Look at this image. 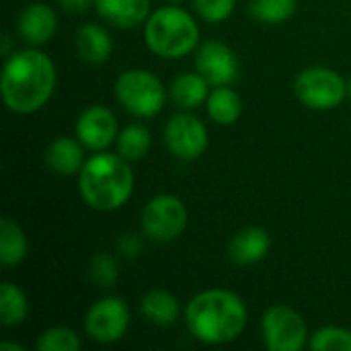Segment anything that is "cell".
I'll use <instances>...</instances> for the list:
<instances>
[{
	"label": "cell",
	"mask_w": 351,
	"mask_h": 351,
	"mask_svg": "<svg viewBox=\"0 0 351 351\" xmlns=\"http://www.w3.org/2000/svg\"><path fill=\"white\" fill-rule=\"evenodd\" d=\"M261 331L269 351H300L308 343V329L302 315L286 304H276L265 311Z\"/></svg>",
	"instance_id": "cell-8"
},
{
	"label": "cell",
	"mask_w": 351,
	"mask_h": 351,
	"mask_svg": "<svg viewBox=\"0 0 351 351\" xmlns=\"http://www.w3.org/2000/svg\"><path fill=\"white\" fill-rule=\"evenodd\" d=\"M97 14L119 29L144 25L152 12V0H95Z\"/></svg>",
	"instance_id": "cell-14"
},
{
	"label": "cell",
	"mask_w": 351,
	"mask_h": 351,
	"mask_svg": "<svg viewBox=\"0 0 351 351\" xmlns=\"http://www.w3.org/2000/svg\"><path fill=\"white\" fill-rule=\"evenodd\" d=\"M29 315V300L25 292L12 284L4 282L0 286V325L2 327H16Z\"/></svg>",
	"instance_id": "cell-22"
},
{
	"label": "cell",
	"mask_w": 351,
	"mask_h": 351,
	"mask_svg": "<svg viewBox=\"0 0 351 351\" xmlns=\"http://www.w3.org/2000/svg\"><path fill=\"white\" fill-rule=\"evenodd\" d=\"M27 257V237L12 218L0 220V263L14 267Z\"/></svg>",
	"instance_id": "cell-21"
},
{
	"label": "cell",
	"mask_w": 351,
	"mask_h": 351,
	"mask_svg": "<svg viewBox=\"0 0 351 351\" xmlns=\"http://www.w3.org/2000/svg\"><path fill=\"white\" fill-rule=\"evenodd\" d=\"M165 144L179 160L199 158L210 142L206 123L193 113H177L165 125Z\"/></svg>",
	"instance_id": "cell-9"
},
{
	"label": "cell",
	"mask_w": 351,
	"mask_h": 351,
	"mask_svg": "<svg viewBox=\"0 0 351 351\" xmlns=\"http://www.w3.org/2000/svg\"><path fill=\"white\" fill-rule=\"evenodd\" d=\"M298 0H251L249 10L263 25H280L296 12Z\"/></svg>",
	"instance_id": "cell-24"
},
{
	"label": "cell",
	"mask_w": 351,
	"mask_h": 351,
	"mask_svg": "<svg viewBox=\"0 0 351 351\" xmlns=\"http://www.w3.org/2000/svg\"><path fill=\"white\" fill-rule=\"evenodd\" d=\"M90 280L95 286L99 288H111L117 282V261L113 255L109 253H97L90 259V267H88Z\"/></svg>",
	"instance_id": "cell-27"
},
{
	"label": "cell",
	"mask_w": 351,
	"mask_h": 351,
	"mask_svg": "<svg viewBox=\"0 0 351 351\" xmlns=\"http://www.w3.org/2000/svg\"><path fill=\"white\" fill-rule=\"evenodd\" d=\"M315 351H351V331L343 327H321L308 341Z\"/></svg>",
	"instance_id": "cell-25"
},
{
	"label": "cell",
	"mask_w": 351,
	"mask_h": 351,
	"mask_svg": "<svg viewBox=\"0 0 351 351\" xmlns=\"http://www.w3.org/2000/svg\"><path fill=\"white\" fill-rule=\"evenodd\" d=\"M58 72L53 60L37 49L25 47L12 51L4 60L0 76V93L8 111L31 115L47 105L56 90Z\"/></svg>",
	"instance_id": "cell-1"
},
{
	"label": "cell",
	"mask_w": 351,
	"mask_h": 351,
	"mask_svg": "<svg viewBox=\"0 0 351 351\" xmlns=\"http://www.w3.org/2000/svg\"><path fill=\"white\" fill-rule=\"evenodd\" d=\"M195 68L212 86L232 84L239 78V60L234 51L226 43L216 39L206 41L197 47Z\"/></svg>",
	"instance_id": "cell-12"
},
{
	"label": "cell",
	"mask_w": 351,
	"mask_h": 351,
	"mask_svg": "<svg viewBox=\"0 0 351 351\" xmlns=\"http://www.w3.org/2000/svg\"><path fill=\"white\" fill-rule=\"evenodd\" d=\"M249 321L243 298L224 288L195 294L185 306V325L193 339L206 346H226L237 341Z\"/></svg>",
	"instance_id": "cell-2"
},
{
	"label": "cell",
	"mask_w": 351,
	"mask_h": 351,
	"mask_svg": "<svg viewBox=\"0 0 351 351\" xmlns=\"http://www.w3.org/2000/svg\"><path fill=\"white\" fill-rule=\"evenodd\" d=\"M56 29H58V16L53 8L43 2L27 4L16 21V31L21 39L31 47L47 43L56 35Z\"/></svg>",
	"instance_id": "cell-13"
},
{
	"label": "cell",
	"mask_w": 351,
	"mask_h": 351,
	"mask_svg": "<svg viewBox=\"0 0 351 351\" xmlns=\"http://www.w3.org/2000/svg\"><path fill=\"white\" fill-rule=\"evenodd\" d=\"M115 142H117V154H121L130 162H136L148 154V150L152 146V136L146 125L130 123L119 132Z\"/></svg>",
	"instance_id": "cell-23"
},
{
	"label": "cell",
	"mask_w": 351,
	"mask_h": 351,
	"mask_svg": "<svg viewBox=\"0 0 351 351\" xmlns=\"http://www.w3.org/2000/svg\"><path fill=\"white\" fill-rule=\"evenodd\" d=\"M210 82L199 72H185L175 76V80L169 86V95L181 109H197L199 105H206L210 95Z\"/></svg>",
	"instance_id": "cell-19"
},
{
	"label": "cell",
	"mask_w": 351,
	"mask_h": 351,
	"mask_svg": "<svg viewBox=\"0 0 351 351\" xmlns=\"http://www.w3.org/2000/svg\"><path fill=\"white\" fill-rule=\"evenodd\" d=\"M74 45L78 56L88 64H103L113 53V39L109 31L97 23H86L76 31Z\"/></svg>",
	"instance_id": "cell-17"
},
{
	"label": "cell",
	"mask_w": 351,
	"mask_h": 351,
	"mask_svg": "<svg viewBox=\"0 0 351 351\" xmlns=\"http://www.w3.org/2000/svg\"><path fill=\"white\" fill-rule=\"evenodd\" d=\"M171 2H173V4H177V2H181V0H171Z\"/></svg>",
	"instance_id": "cell-34"
},
{
	"label": "cell",
	"mask_w": 351,
	"mask_h": 351,
	"mask_svg": "<svg viewBox=\"0 0 351 351\" xmlns=\"http://www.w3.org/2000/svg\"><path fill=\"white\" fill-rule=\"evenodd\" d=\"M10 47H12V39H10V35H2V58L6 60L12 51H10Z\"/></svg>",
	"instance_id": "cell-31"
},
{
	"label": "cell",
	"mask_w": 351,
	"mask_h": 351,
	"mask_svg": "<svg viewBox=\"0 0 351 351\" xmlns=\"http://www.w3.org/2000/svg\"><path fill=\"white\" fill-rule=\"evenodd\" d=\"M142 234L152 243H173L187 228V208L181 197L171 193L154 195L140 216Z\"/></svg>",
	"instance_id": "cell-7"
},
{
	"label": "cell",
	"mask_w": 351,
	"mask_h": 351,
	"mask_svg": "<svg viewBox=\"0 0 351 351\" xmlns=\"http://www.w3.org/2000/svg\"><path fill=\"white\" fill-rule=\"evenodd\" d=\"M58 4L70 14H82L90 6H95V0H58Z\"/></svg>",
	"instance_id": "cell-30"
},
{
	"label": "cell",
	"mask_w": 351,
	"mask_h": 351,
	"mask_svg": "<svg viewBox=\"0 0 351 351\" xmlns=\"http://www.w3.org/2000/svg\"><path fill=\"white\" fill-rule=\"evenodd\" d=\"M140 313L148 323H152L156 327H171L181 317V302L169 290L156 288L142 296Z\"/></svg>",
	"instance_id": "cell-18"
},
{
	"label": "cell",
	"mask_w": 351,
	"mask_h": 351,
	"mask_svg": "<svg viewBox=\"0 0 351 351\" xmlns=\"http://www.w3.org/2000/svg\"><path fill=\"white\" fill-rule=\"evenodd\" d=\"M348 97H351V78L348 80Z\"/></svg>",
	"instance_id": "cell-33"
},
{
	"label": "cell",
	"mask_w": 351,
	"mask_h": 351,
	"mask_svg": "<svg viewBox=\"0 0 351 351\" xmlns=\"http://www.w3.org/2000/svg\"><path fill=\"white\" fill-rule=\"evenodd\" d=\"M134 171L121 154L101 150L86 158L78 173V191L82 202L97 212L123 208L134 193Z\"/></svg>",
	"instance_id": "cell-3"
},
{
	"label": "cell",
	"mask_w": 351,
	"mask_h": 351,
	"mask_svg": "<svg viewBox=\"0 0 351 351\" xmlns=\"http://www.w3.org/2000/svg\"><path fill=\"white\" fill-rule=\"evenodd\" d=\"M74 132L86 150L101 152L107 150L119 136L117 117L105 105H90L78 115Z\"/></svg>",
	"instance_id": "cell-11"
},
{
	"label": "cell",
	"mask_w": 351,
	"mask_h": 351,
	"mask_svg": "<svg viewBox=\"0 0 351 351\" xmlns=\"http://www.w3.org/2000/svg\"><path fill=\"white\" fill-rule=\"evenodd\" d=\"M115 95L128 113L142 119L158 115L167 103V88L162 80L144 68L121 72L115 80Z\"/></svg>",
	"instance_id": "cell-5"
},
{
	"label": "cell",
	"mask_w": 351,
	"mask_h": 351,
	"mask_svg": "<svg viewBox=\"0 0 351 351\" xmlns=\"http://www.w3.org/2000/svg\"><path fill=\"white\" fill-rule=\"evenodd\" d=\"M237 0H193V10L208 23H222L234 12Z\"/></svg>",
	"instance_id": "cell-28"
},
{
	"label": "cell",
	"mask_w": 351,
	"mask_h": 351,
	"mask_svg": "<svg viewBox=\"0 0 351 351\" xmlns=\"http://www.w3.org/2000/svg\"><path fill=\"white\" fill-rule=\"evenodd\" d=\"M144 41L154 56L179 60L197 49L199 25L191 12L169 4L150 12L148 21L144 23Z\"/></svg>",
	"instance_id": "cell-4"
},
{
	"label": "cell",
	"mask_w": 351,
	"mask_h": 351,
	"mask_svg": "<svg viewBox=\"0 0 351 351\" xmlns=\"http://www.w3.org/2000/svg\"><path fill=\"white\" fill-rule=\"evenodd\" d=\"M142 237H144V234H142ZM142 237H140V234H134V232L121 234L119 241H117V251H119V255L125 257V259H136V257H140V253H142V249H144Z\"/></svg>",
	"instance_id": "cell-29"
},
{
	"label": "cell",
	"mask_w": 351,
	"mask_h": 351,
	"mask_svg": "<svg viewBox=\"0 0 351 351\" xmlns=\"http://www.w3.org/2000/svg\"><path fill=\"white\" fill-rule=\"evenodd\" d=\"M84 146L78 138L58 136L45 150V162L47 167L60 175V177H72L78 175L84 167Z\"/></svg>",
	"instance_id": "cell-16"
},
{
	"label": "cell",
	"mask_w": 351,
	"mask_h": 351,
	"mask_svg": "<svg viewBox=\"0 0 351 351\" xmlns=\"http://www.w3.org/2000/svg\"><path fill=\"white\" fill-rule=\"evenodd\" d=\"M269 247H271V241L263 228L247 226L232 237L228 245V257L232 259V263L243 265V267L255 265L265 259V255L269 253Z\"/></svg>",
	"instance_id": "cell-15"
},
{
	"label": "cell",
	"mask_w": 351,
	"mask_h": 351,
	"mask_svg": "<svg viewBox=\"0 0 351 351\" xmlns=\"http://www.w3.org/2000/svg\"><path fill=\"white\" fill-rule=\"evenodd\" d=\"M39 351H78L80 339L78 335L68 327H51L43 331L37 339Z\"/></svg>",
	"instance_id": "cell-26"
},
{
	"label": "cell",
	"mask_w": 351,
	"mask_h": 351,
	"mask_svg": "<svg viewBox=\"0 0 351 351\" xmlns=\"http://www.w3.org/2000/svg\"><path fill=\"white\" fill-rule=\"evenodd\" d=\"M86 335L99 343H115L130 329V308L125 300L109 296L95 302L84 319Z\"/></svg>",
	"instance_id": "cell-10"
},
{
	"label": "cell",
	"mask_w": 351,
	"mask_h": 351,
	"mask_svg": "<svg viewBox=\"0 0 351 351\" xmlns=\"http://www.w3.org/2000/svg\"><path fill=\"white\" fill-rule=\"evenodd\" d=\"M206 111L214 123L232 125L243 115V99L234 88H230V84L214 86L208 95Z\"/></svg>",
	"instance_id": "cell-20"
},
{
	"label": "cell",
	"mask_w": 351,
	"mask_h": 351,
	"mask_svg": "<svg viewBox=\"0 0 351 351\" xmlns=\"http://www.w3.org/2000/svg\"><path fill=\"white\" fill-rule=\"evenodd\" d=\"M0 351H25V346L14 343V341H2L0 343Z\"/></svg>",
	"instance_id": "cell-32"
},
{
	"label": "cell",
	"mask_w": 351,
	"mask_h": 351,
	"mask_svg": "<svg viewBox=\"0 0 351 351\" xmlns=\"http://www.w3.org/2000/svg\"><path fill=\"white\" fill-rule=\"evenodd\" d=\"M296 97L302 105L315 111H329L339 107L348 97V82L339 72L327 66L304 68L294 82Z\"/></svg>",
	"instance_id": "cell-6"
}]
</instances>
